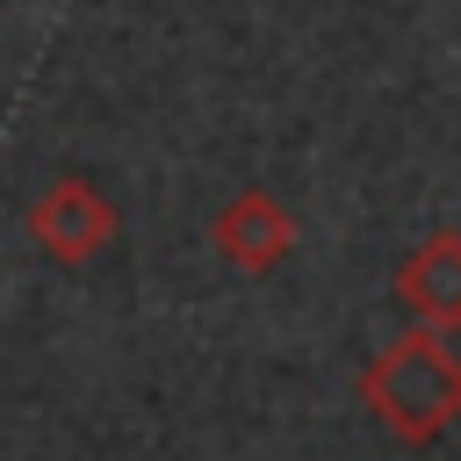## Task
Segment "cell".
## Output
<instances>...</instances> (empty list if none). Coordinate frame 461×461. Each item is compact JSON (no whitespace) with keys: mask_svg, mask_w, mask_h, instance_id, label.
Returning <instances> with one entry per match:
<instances>
[{"mask_svg":"<svg viewBox=\"0 0 461 461\" xmlns=\"http://www.w3.org/2000/svg\"><path fill=\"white\" fill-rule=\"evenodd\" d=\"M353 396H360V411H367L396 447H432V439L461 418V353H454L447 331H432V324L396 331L382 353H367Z\"/></svg>","mask_w":461,"mask_h":461,"instance_id":"obj_1","label":"cell"},{"mask_svg":"<svg viewBox=\"0 0 461 461\" xmlns=\"http://www.w3.org/2000/svg\"><path fill=\"white\" fill-rule=\"evenodd\" d=\"M115 230H122V216H115V202H108L86 173H58V180L29 202V238H36V252L58 259V267L101 259V252L115 245Z\"/></svg>","mask_w":461,"mask_h":461,"instance_id":"obj_2","label":"cell"},{"mask_svg":"<svg viewBox=\"0 0 461 461\" xmlns=\"http://www.w3.org/2000/svg\"><path fill=\"white\" fill-rule=\"evenodd\" d=\"M295 216L267 194V187H245V194H230L216 216H209V245H216V259L223 267H238V274H274L288 252H295Z\"/></svg>","mask_w":461,"mask_h":461,"instance_id":"obj_3","label":"cell"},{"mask_svg":"<svg viewBox=\"0 0 461 461\" xmlns=\"http://www.w3.org/2000/svg\"><path fill=\"white\" fill-rule=\"evenodd\" d=\"M396 295L418 324L432 331H461V230H432L403 252L396 267Z\"/></svg>","mask_w":461,"mask_h":461,"instance_id":"obj_4","label":"cell"}]
</instances>
